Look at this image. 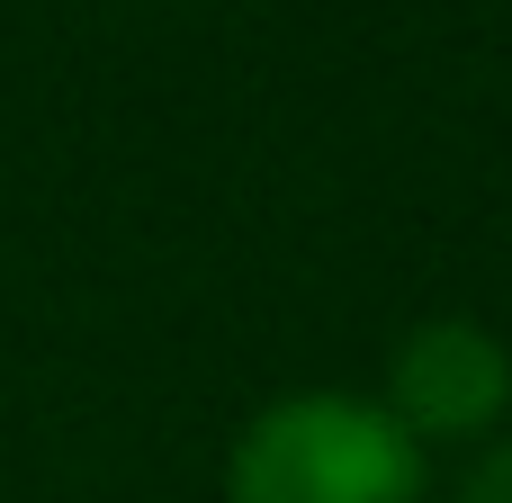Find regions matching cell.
Here are the masks:
<instances>
[{"mask_svg":"<svg viewBox=\"0 0 512 503\" xmlns=\"http://www.w3.org/2000/svg\"><path fill=\"white\" fill-rule=\"evenodd\" d=\"M225 503H423V450L369 396H288L243 423Z\"/></svg>","mask_w":512,"mask_h":503,"instance_id":"cell-1","label":"cell"},{"mask_svg":"<svg viewBox=\"0 0 512 503\" xmlns=\"http://www.w3.org/2000/svg\"><path fill=\"white\" fill-rule=\"evenodd\" d=\"M387 414L405 423V441H486L512 414V351L468 324V315H432L396 342L387 360Z\"/></svg>","mask_w":512,"mask_h":503,"instance_id":"cell-2","label":"cell"},{"mask_svg":"<svg viewBox=\"0 0 512 503\" xmlns=\"http://www.w3.org/2000/svg\"><path fill=\"white\" fill-rule=\"evenodd\" d=\"M459 503H512V441H495V450H486V459L468 468Z\"/></svg>","mask_w":512,"mask_h":503,"instance_id":"cell-3","label":"cell"}]
</instances>
